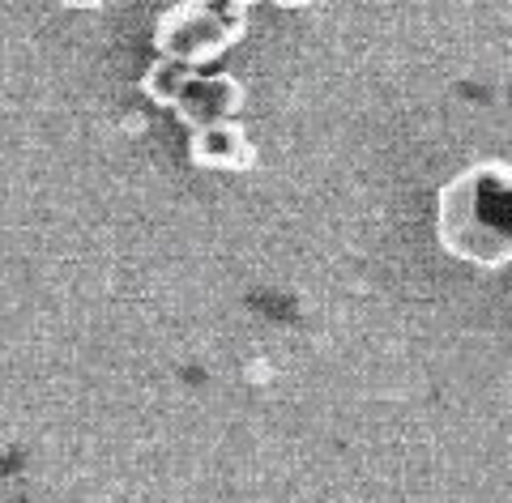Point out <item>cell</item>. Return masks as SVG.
<instances>
[{"label":"cell","mask_w":512,"mask_h":503,"mask_svg":"<svg viewBox=\"0 0 512 503\" xmlns=\"http://www.w3.org/2000/svg\"><path fill=\"white\" fill-rule=\"evenodd\" d=\"M436 239L457 261L512 265V162H474L440 188Z\"/></svg>","instance_id":"1"},{"label":"cell","mask_w":512,"mask_h":503,"mask_svg":"<svg viewBox=\"0 0 512 503\" xmlns=\"http://www.w3.org/2000/svg\"><path fill=\"white\" fill-rule=\"evenodd\" d=\"M248 30V13L235 0H180L171 5L154 26V47L167 60H184V64H210L222 52L244 39Z\"/></svg>","instance_id":"2"},{"label":"cell","mask_w":512,"mask_h":503,"mask_svg":"<svg viewBox=\"0 0 512 503\" xmlns=\"http://www.w3.org/2000/svg\"><path fill=\"white\" fill-rule=\"evenodd\" d=\"M239 107H244V86L227 73H214V77L192 81L184 99L175 103V116H180L184 128L201 133V128H214V124H231Z\"/></svg>","instance_id":"3"},{"label":"cell","mask_w":512,"mask_h":503,"mask_svg":"<svg viewBox=\"0 0 512 503\" xmlns=\"http://www.w3.org/2000/svg\"><path fill=\"white\" fill-rule=\"evenodd\" d=\"M188 158L205 171H252L256 167V145L248 141L244 128L231 120V124H214V128L192 133Z\"/></svg>","instance_id":"4"},{"label":"cell","mask_w":512,"mask_h":503,"mask_svg":"<svg viewBox=\"0 0 512 503\" xmlns=\"http://www.w3.org/2000/svg\"><path fill=\"white\" fill-rule=\"evenodd\" d=\"M197 81V73H192V64H184V60H158L154 69L146 73V81H141V90L150 94L154 103H163V107H175L184 99V90Z\"/></svg>","instance_id":"5"},{"label":"cell","mask_w":512,"mask_h":503,"mask_svg":"<svg viewBox=\"0 0 512 503\" xmlns=\"http://www.w3.org/2000/svg\"><path fill=\"white\" fill-rule=\"evenodd\" d=\"M60 5H69V9H99L103 0H60Z\"/></svg>","instance_id":"6"},{"label":"cell","mask_w":512,"mask_h":503,"mask_svg":"<svg viewBox=\"0 0 512 503\" xmlns=\"http://www.w3.org/2000/svg\"><path fill=\"white\" fill-rule=\"evenodd\" d=\"M274 5H282V9H303V5H312V0H274Z\"/></svg>","instance_id":"7"},{"label":"cell","mask_w":512,"mask_h":503,"mask_svg":"<svg viewBox=\"0 0 512 503\" xmlns=\"http://www.w3.org/2000/svg\"><path fill=\"white\" fill-rule=\"evenodd\" d=\"M235 5H244V9H248V5H252V0H235Z\"/></svg>","instance_id":"8"}]
</instances>
